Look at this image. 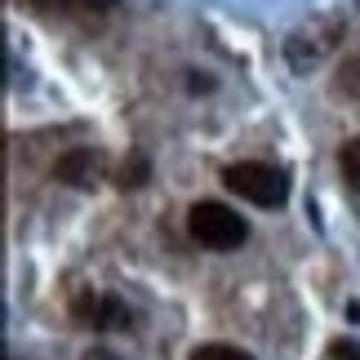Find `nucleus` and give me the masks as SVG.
I'll return each mask as SVG.
<instances>
[{
  "instance_id": "nucleus-1",
  "label": "nucleus",
  "mask_w": 360,
  "mask_h": 360,
  "mask_svg": "<svg viewBox=\"0 0 360 360\" xmlns=\"http://www.w3.org/2000/svg\"><path fill=\"white\" fill-rule=\"evenodd\" d=\"M223 183H227L231 196H240V200H249V205H262V210L285 205V196H289V178L276 169V165H262V160L227 165Z\"/></svg>"
},
{
  "instance_id": "nucleus-2",
  "label": "nucleus",
  "mask_w": 360,
  "mask_h": 360,
  "mask_svg": "<svg viewBox=\"0 0 360 360\" xmlns=\"http://www.w3.org/2000/svg\"><path fill=\"white\" fill-rule=\"evenodd\" d=\"M187 231H191V240H200L205 249H236L249 236V223L236 210H227V205L200 200V205L187 210Z\"/></svg>"
},
{
  "instance_id": "nucleus-3",
  "label": "nucleus",
  "mask_w": 360,
  "mask_h": 360,
  "mask_svg": "<svg viewBox=\"0 0 360 360\" xmlns=\"http://www.w3.org/2000/svg\"><path fill=\"white\" fill-rule=\"evenodd\" d=\"M72 311H76V321L89 325V329H124V321H129L124 307L107 294H80L72 302Z\"/></svg>"
},
{
  "instance_id": "nucleus-4",
  "label": "nucleus",
  "mask_w": 360,
  "mask_h": 360,
  "mask_svg": "<svg viewBox=\"0 0 360 360\" xmlns=\"http://www.w3.org/2000/svg\"><path fill=\"white\" fill-rule=\"evenodd\" d=\"M98 156L94 151H72V156H63L58 160V178L63 183H76V187H85V183H94L98 178Z\"/></svg>"
},
{
  "instance_id": "nucleus-5",
  "label": "nucleus",
  "mask_w": 360,
  "mask_h": 360,
  "mask_svg": "<svg viewBox=\"0 0 360 360\" xmlns=\"http://www.w3.org/2000/svg\"><path fill=\"white\" fill-rule=\"evenodd\" d=\"M338 169H342V183H347L352 191H360V138L342 143V151H338Z\"/></svg>"
},
{
  "instance_id": "nucleus-6",
  "label": "nucleus",
  "mask_w": 360,
  "mask_h": 360,
  "mask_svg": "<svg viewBox=\"0 0 360 360\" xmlns=\"http://www.w3.org/2000/svg\"><path fill=\"white\" fill-rule=\"evenodd\" d=\"M191 360H254V356L240 347H227V342H205V347L191 352Z\"/></svg>"
},
{
  "instance_id": "nucleus-7",
  "label": "nucleus",
  "mask_w": 360,
  "mask_h": 360,
  "mask_svg": "<svg viewBox=\"0 0 360 360\" xmlns=\"http://www.w3.org/2000/svg\"><path fill=\"white\" fill-rule=\"evenodd\" d=\"M338 85H342V94H356V98H360V58H352L347 67H342Z\"/></svg>"
},
{
  "instance_id": "nucleus-8",
  "label": "nucleus",
  "mask_w": 360,
  "mask_h": 360,
  "mask_svg": "<svg viewBox=\"0 0 360 360\" xmlns=\"http://www.w3.org/2000/svg\"><path fill=\"white\" fill-rule=\"evenodd\" d=\"M329 356H334V360H360V342H334Z\"/></svg>"
}]
</instances>
